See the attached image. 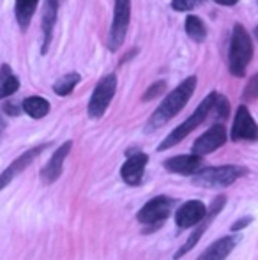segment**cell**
<instances>
[{
  "label": "cell",
  "mask_w": 258,
  "mask_h": 260,
  "mask_svg": "<svg viewBox=\"0 0 258 260\" xmlns=\"http://www.w3.org/2000/svg\"><path fill=\"white\" fill-rule=\"evenodd\" d=\"M195 89H196V76H190V78H186L182 83H179V85L163 100V103L154 110V113H152L151 119H149L147 126H145V131L151 133V131L165 126L168 120H172L173 117L188 105V101L193 96Z\"/></svg>",
  "instance_id": "obj_1"
},
{
  "label": "cell",
  "mask_w": 258,
  "mask_h": 260,
  "mask_svg": "<svg viewBox=\"0 0 258 260\" xmlns=\"http://www.w3.org/2000/svg\"><path fill=\"white\" fill-rule=\"evenodd\" d=\"M253 58V41L249 38L248 30L237 23L232 32L230 52H228V68L230 73L237 78L244 76L246 68Z\"/></svg>",
  "instance_id": "obj_2"
},
{
  "label": "cell",
  "mask_w": 258,
  "mask_h": 260,
  "mask_svg": "<svg viewBox=\"0 0 258 260\" xmlns=\"http://www.w3.org/2000/svg\"><path fill=\"white\" fill-rule=\"evenodd\" d=\"M217 92H210L209 96L205 98V100L202 101L198 106H196V110L193 112V115L190 117V119L184 120L180 126H177L175 129L172 131V133L168 135V137L165 138V140L159 144L158 151H166V149L173 147V145L180 144V142L184 140V138L188 137L190 133H193L198 126H202L203 122H205L207 119H209L210 115V108H212V103L214 100H216Z\"/></svg>",
  "instance_id": "obj_3"
},
{
  "label": "cell",
  "mask_w": 258,
  "mask_h": 260,
  "mask_svg": "<svg viewBox=\"0 0 258 260\" xmlns=\"http://www.w3.org/2000/svg\"><path fill=\"white\" fill-rule=\"evenodd\" d=\"M193 179V184L202 188H227L234 184L237 179L248 175V168L237 167V165H223V167H209L200 168Z\"/></svg>",
  "instance_id": "obj_4"
},
{
  "label": "cell",
  "mask_w": 258,
  "mask_h": 260,
  "mask_svg": "<svg viewBox=\"0 0 258 260\" xmlns=\"http://www.w3.org/2000/svg\"><path fill=\"white\" fill-rule=\"evenodd\" d=\"M115 92H117V75L110 73L97 82L96 89L90 96L89 106H87V113H89L90 119H101L104 115Z\"/></svg>",
  "instance_id": "obj_5"
},
{
  "label": "cell",
  "mask_w": 258,
  "mask_h": 260,
  "mask_svg": "<svg viewBox=\"0 0 258 260\" xmlns=\"http://www.w3.org/2000/svg\"><path fill=\"white\" fill-rule=\"evenodd\" d=\"M131 20V0H115L114 6V21H112L110 36H108V48L117 52L122 46L128 34Z\"/></svg>",
  "instance_id": "obj_6"
},
{
  "label": "cell",
  "mask_w": 258,
  "mask_h": 260,
  "mask_svg": "<svg viewBox=\"0 0 258 260\" xmlns=\"http://www.w3.org/2000/svg\"><path fill=\"white\" fill-rule=\"evenodd\" d=\"M173 206H175V200L170 199V197H154L152 200H149L143 207L138 211L136 219L141 225H154L159 226L165 223V219L172 214Z\"/></svg>",
  "instance_id": "obj_7"
},
{
  "label": "cell",
  "mask_w": 258,
  "mask_h": 260,
  "mask_svg": "<svg viewBox=\"0 0 258 260\" xmlns=\"http://www.w3.org/2000/svg\"><path fill=\"white\" fill-rule=\"evenodd\" d=\"M225 204H227V197L225 195H217L216 199L212 200V204H210V207L207 209V214H205V218L202 219V221L198 223V225H195L196 226V230L193 234H191L190 237H188V241L182 244V246L179 248V251H177L175 255H173V258L175 260H179L180 257H184V255L188 253V251H191L193 248L196 246V243L200 241V237L203 236V232L207 230V226L212 223V219L216 218L217 214L221 212V209L225 207Z\"/></svg>",
  "instance_id": "obj_8"
},
{
  "label": "cell",
  "mask_w": 258,
  "mask_h": 260,
  "mask_svg": "<svg viewBox=\"0 0 258 260\" xmlns=\"http://www.w3.org/2000/svg\"><path fill=\"white\" fill-rule=\"evenodd\" d=\"M228 140V133L227 127L223 124H214L210 129H207L202 137H198L193 144V154L198 156H205L214 152L216 149L223 147Z\"/></svg>",
  "instance_id": "obj_9"
},
{
  "label": "cell",
  "mask_w": 258,
  "mask_h": 260,
  "mask_svg": "<svg viewBox=\"0 0 258 260\" xmlns=\"http://www.w3.org/2000/svg\"><path fill=\"white\" fill-rule=\"evenodd\" d=\"M232 140L239 142V140H248V142H255L258 138V127L256 122L253 120L251 113H249L248 106L241 105L237 108L234 119V126H232V133H230Z\"/></svg>",
  "instance_id": "obj_10"
},
{
  "label": "cell",
  "mask_w": 258,
  "mask_h": 260,
  "mask_svg": "<svg viewBox=\"0 0 258 260\" xmlns=\"http://www.w3.org/2000/svg\"><path fill=\"white\" fill-rule=\"evenodd\" d=\"M48 145L50 144H41V145H38V147H32V149H28V151H25L20 157H16V159L0 174V191H2L6 186H9V182L13 181V179H16L25 168H28V165H32V161L41 154Z\"/></svg>",
  "instance_id": "obj_11"
},
{
  "label": "cell",
  "mask_w": 258,
  "mask_h": 260,
  "mask_svg": "<svg viewBox=\"0 0 258 260\" xmlns=\"http://www.w3.org/2000/svg\"><path fill=\"white\" fill-rule=\"evenodd\" d=\"M128 159L121 168V177L131 186H140L143 181V172L149 163V156L145 152H128Z\"/></svg>",
  "instance_id": "obj_12"
},
{
  "label": "cell",
  "mask_w": 258,
  "mask_h": 260,
  "mask_svg": "<svg viewBox=\"0 0 258 260\" xmlns=\"http://www.w3.org/2000/svg\"><path fill=\"white\" fill-rule=\"evenodd\" d=\"M205 214H207L205 204L200 202V200H190V202L182 204L175 211V223L179 229H190V226L198 225L205 218Z\"/></svg>",
  "instance_id": "obj_13"
},
{
  "label": "cell",
  "mask_w": 258,
  "mask_h": 260,
  "mask_svg": "<svg viewBox=\"0 0 258 260\" xmlns=\"http://www.w3.org/2000/svg\"><path fill=\"white\" fill-rule=\"evenodd\" d=\"M71 147H72V142L67 140V142H64V144L60 145L55 152H53V156L50 157V161L46 163V167L41 170V179H43L45 184H52V182H55L57 179L62 175L64 161H65V157H67L69 152H71Z\"/></svg>",
  "instance_id": "obj_14"
},
{
  "label": "cell",
  "mask_w": 258,
  "mask_h": 260,
  "mask_svg": "<svg viewBox=\"0 0 258 260\" xmlns=\"http://www.w3.org/2000/svg\"><path fill=\"white\" fill-rule=\"evenodd\" d=\"M163 167L172 174L179 175H193L200 168L203 167V156L198 154H182V156H173L165 159Z\"/></svg>",
  "instance_id": "obj_15"
},
{
  "label": "cell",
  "mask_w": 258,
  "mask_h": 260,
  "mask_svg": "<svg viewBox=\"0 0 258 260\" xmlns=\"http://www.w3.org/2000/svg\"><path fill=\"white\" fill-rule=\"evenodd\" d=\"M59 0H46L45 7H43V21H41V28H43V48L41 53L45 55L48 52V46L52 43V36H53V27L57 23V14H59Z\"/></svg>",
  "instance_id": "obj_16"
},
{
  "label": "cell",
  "mask_w": 258,
  "mask_h": 260,
  "mask_svg": "<svg viewBox=\"0 0 258 260\" xmlns=\"http://www.w3.org/2000/svg\"><path fill=\"white\" fill-rule=\"evenodd\" d=\"M239 237L237 236H225L221 239L214 241L212 244L205 248L203 253L198 255L196 260H225L228 255L234 251L235 244H237Z\"/></svg>",
  "instance_id": "obj_17"
},
{
  "label": "cell",
  "mask_w": 258,
  "mask_h": 260,
  "mask_svg": "<svg viewBox=\"0 0 258 260\" xmlns=\"http://www.w3.org/2000/svg\"><path fill=\"white\" fill-rule=\"evenodd\" d=\"M18 89H20V80H18V76L13 75L9 66L4 64L0 68V101L13 96Z\"/></svg>",
  "instance_id": "obj_18"
},
{
  "label": "cell",
  "mask_w": 258,
  "mask_h": 260,
  "mask_svg": "<svg viewBox=\"0 0 258 260\" xmlns=\"http://www.w3.org/2000/svg\"><path fill=\"white\" fill-rule=\"evenodd\" d=\"M21 110H23L27 115H30L32 119H43V117L48 115L50 103L41 96H30V98H27V100H23Z\"/></svg>",
  "instance_id": "obj_19"
},
{
  "label": "cell",
  "mask_w": 258,
  "mask_h": 260,
  "mask_svg": "<svg viewBox=\"0 0 258 260\" xmlns=\"http://www.w3.org/2000/svg\"><path fill=\"white\" fill-rule=\"evenodd\" d=\"M39 0H16L14 4V14H16V21L21 28H27L30 23L32 16H34V11L38 7Z\"/></svg>",
  "instance_id": "obj_20"
},
{
  "label": "cell",
  "mask_w": 258,
  "mask_h": 260,
  "mask_svg": "<svg viewBox=\"0 0 258 260\" xmlns=\"http://www.w3.org/2000/svg\"><path fill=\"white\" fill-rule=\"evenodd\" d=\"M78 83H80L78 73H67V75L60 76V78L53 83V92H55L57 96H69Z\"/></svg>",
  "instance_id": "obj_21"
},
{
  "label": "cell",
  "mask_w": 258,
  "mask_h": 260,
  "mask_svg": "<svg viewBox=\"0 0 258 260\" xmlns=\"http://www.w3.org/2000/svg\"><path fill=\"white\" fill-rule=\"evenodd\" d=\"M186 34L196 43L205 41L207 28H205V25H203V21L200 20L198 16H195V14H191V16L186 18Z\"/></svg>",
  "instance_id": "obj_22"
},
{
  "label": "cell",
  "mask_w": 258,
  "mask_h": 260,
  "mask_svg": "<svg viewBox=\"0 0 258 260\" xmlns=\"http://www.w3.org/2000/svg\"><path fill=\"white\" fill-rule=\"evenodd\" d=\"M210 115H214L217 120H225L228 115H230V105H228L227 98L217 94L216 100L212 103V108H210Z\"/></svg>",
  "instance_id": "obj_23"
},
{
  "label": "cell",
  "mask_w": 258,
  "mask_h": 260,
  "mask_svg": "<svg viewBox=\"0 0 258 260\" xmlns=\"http://www.w3.org/2000/svg\"><path fill=\"white\" fill-rule=\"evenodd\" d=\"M166 90V82H156L154 85L149 87V90L143 94V101H151V100H156V98H159L163 92Z\"/></svg>",
  "instance_id": "obj_24"
},
{
  "label": "cell",
  "mask_w": 258,
  "mask_h": 260,
  "mask_svg": "<svg viewBox=\"0 0 258 260\" xmlns=\"http://www.w3.org/2000/svg\"><path fill=\"white\" fill-rule=\"evenodd\" d=\"M202 0H172V7L179 13H186V11L195 9Z\"/></svg>",
  "instance_id": "obj_25"
},
{
  "label": "cell",
  "mask_w": 258,
  "mask_h": 260,
  "mask_svg": "<svg viewBox=\"0 0 258 260\" xmlns=\"http://www.w3.org/2000/svg\"><path fill=\"white\" fill-rule=\"evenodd\" d=\"M256 82H258V76H253V78L249 80L248 89H246L244 94H242V98H244L246 101H251L256 98Z\"/></svg>",
  "instance_id": "obj_26"
},
{
  "label": "cell",
  "mask_w": 258,
  "mask_h": 260,
  "mask_svg": "<svg viewBox=\"0 0 258 260\" xmlns=\"http://www.w3.org/2000/svg\"><path fill=\"white\" fill-rule=\"evenodd\" d=\"M251 221H253V216H246V218L237 219V223L232 225V232H239V230L246 229L248 225H251Z\"/></svg>",
  "instance_id": "obj_27"
},
{
  "label": "cell",
  "mask_w": 258,
  "mask_h": 260,
  "mask_svg": "<svg viewBox=\"0 0 258 260\" xmlns=\"http://www.w3.org/2000/svg\"><path fill=\"white\" fill-rule=\"evenodd\" d=\"M4 112L7 113V115H20V112H21V106H18V105H14V103H11V101H7L6 105H4Z\"/></svg>",
  "instance_id": "obj_28"
},
{
  "label": "cell",
  "mask_w": 258,
  "mask_h": 260,
  "mask_svg": "<svg viewBox=\"0 0 258 260\" xmlns=\"http://www.w3.org/2000/svg\"><path fill=\"white\" fill-rule=\"evenodd\" d=\"M214 2L219 4V6H235L239 0H214Z\"/></svg>",
  "instance_id": "obj_29"
},
{
  "label": "cell",
  "mask_w": 258,
  "mask_h": 260,
  "mask_svg": "<svg viewBox=\"0 0 258 260\" xmlns=\"http://www.w3.org/2000/svg\"><path fill=\"white\" fill-rule=\"evenodd\" d=\"M4 131H6V120L0 115V142H2V138H4Z\"/></svg>",
  "instance_id": "obj_30"
},
{
  "label": "cell",
  "mask_w": 258,
  "mask_h": 260,
  "mask_svg": "<svg viewBox=\"0 0 258 260\" xmlns=\"http://www.w3.org/2000/svg\"><path fill=\"white\" fill-rule=\"evenodd\" d=\"M59 2H60V0H59Z\"/></svg>",
  "instance_id": "obj_31"
}]
</instances>
